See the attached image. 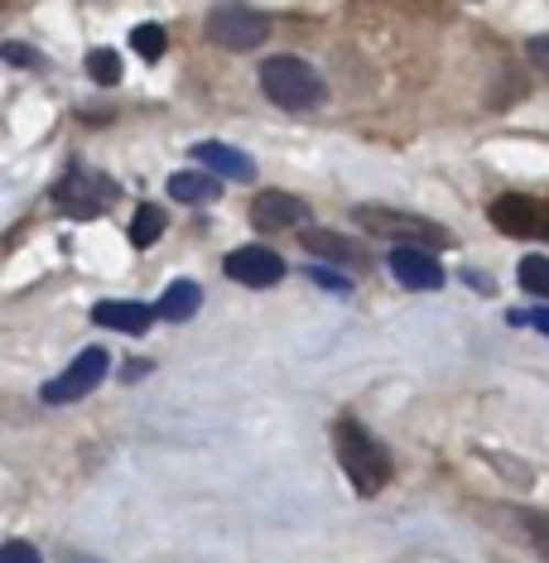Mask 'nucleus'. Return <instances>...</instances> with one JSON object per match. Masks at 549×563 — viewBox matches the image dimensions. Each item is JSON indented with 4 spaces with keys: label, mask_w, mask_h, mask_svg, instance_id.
<instances>
[{
    "label": "nucleus",
    "mask_w": 549,
    "mask_h": 563,
    "mask_svg": "<svg viewBox=\"0 0 549 563\" xmlns=\"http://www.w3.org/2000/svg\"><path fill=\"white\" fill-rule=\"evenodd\" d=\"M333 448H338V463H342V472H348V482L362 496H376L381 486L391 482V453L356 424V419H338Z\"/></svg>",
    "instance_id": "f257e3e1"
},
{
    "label": "nucleus",
    "mask_w": 549,
    "mask_h": 563,
    "mask_svg": "<svg viewBox=\"0 0 549 563\" xmlns=\"http://www.w3.org/2000/svg\"><path fill=\"white\" fill-rule=\"evenodd\" d=\"M261 92L285 111H309L323 101V78L304 58H271L261 68Z\"/></svg>",
    "instance_id": "f03ea898"
},
{
    "label": "nucleus",
    "mask_w": 549,
    "mask_h": 563,
    "mask_svg": "<svg viewBox=\"0 0 549 563\" xmlns=\"http://www.w3.org/2000/svg\"><path fill=\"white\" fill-rule=\"evenodd\" d=\"M208 40L227 54H251V48L271 40V15H261L251 5H217L208 15Z\"/></svg>",
    "instance_id": "7ed1b4c3"
},
{
    "label": "nucleus",
    "mask_w": 549,
    "mask_h": 563,
    "mask_svg": "<svg viewBox=\"0 0 549 563\" xmlns=\"http://www.w3.org/2000/svg\"><path fill=\"white\" fill-rule=\"evenodd\" d=\"M54 198H58V208L68 212V217H78V222H87V217H101L117 202V184H111L107 174H97V169H87V164H73L68 178L54 188Z\"/></svg>",
    "instance_id": "20e7f679"
},
{
    "label": "nucleus",
    "mask_w": 549,
    "mask_h": 563,
    "mask_svg": "<svg viewBox=\"0 0 549 563\" xmlns=\"http://www.w3.org/2000/svg\"><path fill=\"white\" fill-rule=\"evenodd\" d=\"M356 227L366 232L386 236V241H419V246H449V232L439 222H425V217H410V212H391V208H356Z\"/></svg>",
    "instance_id": "39448f33"
},
{
    "label": "nucleus",
    "mask_w": 549,
    "mask_h": 563,
    "mask_svg": "<svg viewBox=\"0 0 549 563\" xmlns=\"http://www.w3.org/2000/svg\"><path fill=\"white\" fill-rule=\"evenodd\" d=\"M107 366H111L107 352H101V347H87L78 362L63 371L58 380H48V386H44V400H48V405H73V400H83V395H92L101 380H107Z\"/></svg>",
    "instance_id": "423d86ee"
},
{
    "label": "nucleus",
    "mask_w": 549,
    "mask_h": 563,
    "mask_svg": "<svg viewBox=\"0 0 549 563\" xmlns=\"http://www.w3.org/2000/svg\"><path fill=\"white\" fill-rule=\"evenodd\" d=\"M222 271H227V279H237V285H246V289H271L285 279V261H279L271 246H241L222 261Z\"/></svg>",
    "instance_id": "0eeeda50"
},
{
    "label": "nucleus",
    "mask_w": 549,
    "mask_h": 563,
    "mask_svg": "<svg viewBox=\"0 0 549 563\" xmlns=\"http://www.w3.org/2000/svg\"><path fill=\"white\" fill-rule=\"evenodd\" d=\"M492 217V227L496 232H506V236H535V232H545L549 227V208L545 202H535L526 194H502L487 208Z\"/></svg>",
    "instance_id": "6e6552de"
},
{
    "label": "nucleus",
    "mask_w": 549,
    "mask_h": 563,
    "mask_svg": "<svg viewBox=\"0 0 549 563\" xmlns=\"http://www.w3.org/2000/svg\"><path fill=\"white\" fill-rule=\"evenodd\" d=\"M391 275L400 279L405 289H443V271L433 255H425V246H395L391 251Z\"/></svg>",
    "instance_id": "1a4fd4ad"
},
{
    "label": "nucleus",
    "mask_w": 549,
    "mask_h": 563,
    "mask_svg": "<svg viewBox=\"0 0 549 563\" xmlns=\"http://www.w3.org/2000/svg\"><path fill=\"white\" fill-rule=\"evenodd\" d=\"M194 164L212 169L217 178H232V184H251L255 178V159L246 155V150L222 145V140H202V145H194Z\"/></svg>",
    "instance_id": "9d476101"
},
{
    "label": "nucleus",
    "mask_w": 549,
    "mask_h": 563,
    "mask_svg": "<svg viewBox=\"0 0 549 563\" xmlns=\"http://www.w3.org/2000/svg\"><path fill=\"white\" fill-rule=\"evenodd\" d=\"M251 222L261 232H279V227H304L309 222V202H299L295 194H261L251 202Z\"/></svg>",
    "instance_id": "9b49d317"
},
{
    "label": "nucleus",
    "mask_w": 549,
    "mask_h": 563,
    "mask_svg": "<svg viewBox=\"0 0 549 563\" xmlns=\"http://www.w3.org/2000/svg\"><path fill=\"white\" fill-rule=\"evenodd\" d=\"M92 318L101 328H117V332H145L150 328V318H160L155 309H145V303H131V299H107V303H97Z\"/></svg>",
    "instance_id": "f8f14e48"
},
{
    "label": "nucleus",
    "mask_w": 549,
    "mask_h": 563,
    "mask_svg": "<svg viewBox=\"0 0 549 563\" xmlns=\"http://www.w3.org/2000/svg\"><path fill=\"white\" fill-rule=\"evenodd\" d=\"M169 198L174 202H188V208H202V202L222 198V184H217L212 174H202V169H184V174L169 178Z\"/></svg>",
    "instance_id": "ddd939ff"
},
{
    "label": "nucleus",
    "mask_w": 549,
    "mask_h": 563,
    "mask_svg": "<svg viewBox=\"0 0 549 563\" xmlns=\"http://www.w3.org/2000/svg\"><path fill=\"white\" fill-rule=\"evenodd\" d=\"M202 303V289L194 285V279H174L169 289H164V299L155 303V313L164 318V323H184V318H194Z\"/></svg>",
    "instance_id": "4468645a"
},
{
    "label": "nucleus",
    "mask_w": 549,
    "mask_h": 563,
    "mask_svg": "<svg viewBox=\"0 0 549 563\" xmlns=\"http://www.w3.org/2000/svg\"><path fill=\"white\" fill-rule=\"evenodd\" d=\"M164 227H169V217H164L160 202H140V212H135V222H131V241H135L140 251H150L164 236Z\"/></svg>",
    "instance_id": "2eb2a0df"
},
{
    "label": "nucleus",
    "mask_w": 549,
    "mask_h": 563,
    "mask_svg": "<svg viewBox=\"0 0 549 563\" xmlns=\"http://www.w3.org/2000/svg\"><path fill=\"white\" fill-rule=\"evenodd\" d=\"M304 246H309L314 255H328V261H352V265H362V261H366V255H362V251H352L342 236H333V232H314V227L304 232Z\"/></svg>",
    "instance_id": "dca6fc26"
},
{
    "label": "nucleus",
    "mask_w": 549,
    "mask_h": 563,
    "mask_svg": "<svg viewBox=\"0 0 549 563\" xmlns=\"http://www.w3.org/2000/svg\"><path fill=\"white\" fill-rule=\"evenodd\" d=\"M87 78L101 82V87H117V82H121V58H117V48H92V54H87Z\"/></svg>",
    "instance_id": "f3484780"
},
{
    "label": "nucleus",
    "mask_w": 549,
    "mask_h": 563,
    "mask_svg": "<svg viewBox=\"0 0 549 563\" xmlns=\"http://www.w3.org/2000/svg\"><path fill=\"white\" fill-rule=\"evenodd\" d=\"M164 44H169V40H164L160 24H135V30H131V48H135V54L145 58V63L164 58Z\"/></svg>",
    "instance_id": "a211bd4d"
},
{
    "label": "nucleus",
    "mask_w": 549,
    "mask_h": 563,
    "mask_svg": "<svg viewBox=\"0 0 549 563\" xmlns=\"http://www.w3.org/2000/svg\"><path fill=\"white\" fill-rule=\"evenodd\" d=\"M520 285L530 294H540V299H549V255H526V261H520Z\"/></svg>",
    "instance_id": "6ab92c4d"
},
{
    "label": "nucleus",
    "mask_w": 549,
    "mask_h": 563,
    "mask_svg": "<svg viewBox=\"0 0 549 563\" xmlns=\"http://www.w3.org/2000/svg\"><path fill=\"white\" fill-rule=\"evenodd\" d=\"M520 520H526L530 540H535V544H540V554L549 559V516H545V510H526V516H520Z\"/></svg>",
    "instance_id": "aec40b11"
},
{
    "label": "nucleus",
    "mask_w": 549,
    "mask_h": 563,
    "mask_svg": "<svg viewBox=\"0 0 549 563\" xmlns=\"http://www.w3.org/2000/svg\"><path fill=\"white\" fill-rule=\"evenodd\" d=\"M0 563H40V549H30L24 540H10L0 549Z\"/></svg>",
    "instance_id": "412c9836"
},
{
    "label": "nucleus",
    "mask_w": 549,
    "mask_h": 563,
    "mask_svg": "<svg viewBox=\"0 0 549 563\" xmlns=\"http://www.w3.org/2000/svg\"><path fill=\"white\" fill-rule=\"evenodd\" d=\"M309 279H318L323 289H333V294H352V279H342L338 271H323V265H314Z\"/></svg>",
    "instance_id": "4be33fe9"
},
{
    "label": "nucleus",
    "mask_w": 549,
    "mask_h": 563,
    "mask_svg": "<svg viewBox=\"0 0 549 563\" xmlns=\"http://www.w3.org/2000/svg\"><path fill=\"white\" fill-rule=\"evenodd\" d=\"M510 323H530V328H540L545 338H549V309H535V313H510Z\"/></svg>",
    "instance_id": "5701e85b"
},
{
    "label": "nucleus",
    "mask_w": 549,
    "mask_h": 563,
    "mask_svg": "<svg viewBox=\"0 0 549 563\" xmlns=\"http://www.w3.org/2000/svg\"><path fill=\"white\" fill-rule=\"evenodd\" d=\"M530 58H535V63H540V68L549 73V34H545V40H535V44H530Z\"/></svg>",
    "instance_id": "b1692460"
},
{
    "label": "nucleus",
    "mask_w": 549,
    "mask_h": 563,
    "mask_svg": "<svg viewBox=\"0 0 549 563\" xmlns=\"http://www.w3.org/2000/svg\"><path fill=\"white\" fill-rule=\"evenodd\" d=\"M0 54H6L10 63H34V54H30V48H24V44H6V48H0Z\"/></svg>",
    "instance_id": "393cba45"
},
{
    "label": "nucleus",
    "mask_w": 549,
    "mask_h": 563,
    "mask_svg": "<svg viewBox=\"0 0 549 563\" xmlns=\"http://www.w3.org/2000/svg\"><path fill=\"white\" fill-rule=\"evenodd\" d=\"M58 563H97V559H87V554H73V549H68V554H63Z\"/></svg>",
    "instance_id": "a878e982"
}]
</instances>
